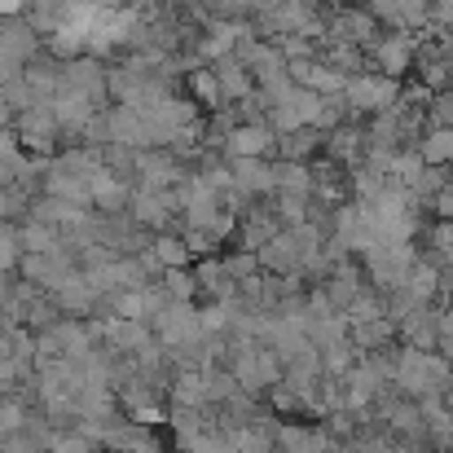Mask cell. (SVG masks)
Returning <instances> with one entry per match:
<instances>
[{
	"label": "cell",
	"mask_w": 453,
	"mask_h": 453,
	"mask_svg": "<svg viewBox=\"0 0 453 453\" xmlns=\"http://www.w3.org/2000/svg\"><path fill=\"white\" fill-rule=\"evenodd\" d=\"M370 53H374V66H379L388 80H396V75L410 66V40H379Z\"/></svg>",
	"instance_id": "6da1fadb"
},
{
	"label": "cell",
	"mask_w": 453,
	"mask_h": 453,
	"mask_svg": "<svg viewBox=\"0 0 453 453\" xmlns=\"http://www.w3.org/2000/svg\"><path fill=\"white\" fill-rule=\"evenodd\" d=\"M158 251H163V260H167V265H180V260H185V256H189V251H185V247H180V242H163V247H158Z\"/></svg>",
	"instance_id": "3957f363"
},
{
	"label": "cell",
	"mask_w": 453,
	"mask_h": 453,
	"mask_svg": "<svg viewBox=\"0 0 453 453\" xmlns=\"http://www.w3.org/2000/svg\"><path fill=\"white\" fill-rule=\"evenodd\" d=\"M269 146H273V133L269 128H251V124L229 137V150L238 154V158H256V154H265Z\"/></svg>",
	"instance_id": "7a4b0ae2"
}]
</instances>
